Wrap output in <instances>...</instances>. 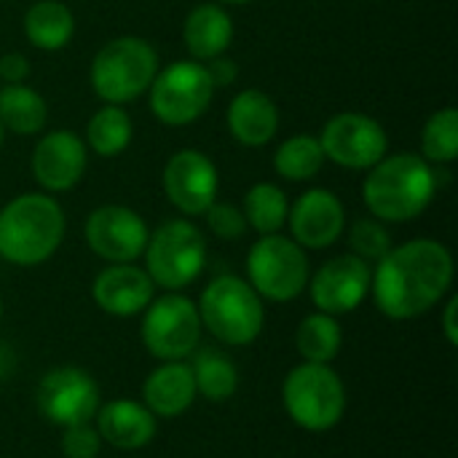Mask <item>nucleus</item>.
<instances>
[{
  "label": "nucleus",
  "instance_id": "9b49d317",
  "mask_svg": "<svg viewBox=\"0 0 458 458\" xmlns=\"http://www.w3.org/2000/svg\"><path fill=\"white\" fill-rule=\"evenodd\" d=\"M38 411L46 421L67 429L75 424H89L99 411V386L97 381L72 365L48 370L35 392Z\"/></svg>",
  "mask_w": 458,
  "mask_h": 458
},
{
  "label": "nucleus",
  "instance_id": "423d86ee",
  "mask_svg": "<svg viewBox=\"0 0 458 458\" xmlns=\"http://www.w3.org/2000/svg\"><path fill=\"white\" fill-rule=\"evenodd\" d=\"M287 416L306 432H327L346 413V389L330 365L303 362L293 368L282 384Z\"/></svg>",
  "mask_w": 458,
  "mask_h": 458
},
{
  "label": "nucleus",
  "instance_id": "39448f33",
  "mask_svg": "<svg viewBox=\"0 0 458 458\" xmlns=\"http://www.w3.org/2000/svg\"><path fill=\"white\" fill-rule=\"evenodd\" d=\"M201 325L228 346L252 344L266 325L263 298L239 276H217L207 284L199 303Z\"/></svg>",
  "mask_w": 458,
  "mask_h": 458
},
{
  "label": "nucleus",
  "instance_id": "c756f323",
  "mask_svg": "<svg viewBox=\"0 0 458 458\" xmlns=\"http://www.w3.org/2000/svg\"><path fill=\"white\" fill-rule=\"evenodd\" d=\"M424 158L435 164H451L458 158V113L456 107L437 110L421 131Z\"/></svg>",
  "mask_w": 458,
  "mask_h": 458
},
{
  "label": "nucleus",
  "instance_id": "412c9836",
  "mask_svg": "<svg viewBox=\"0 0 458 458\" xmlns=\"http://www.w3.org/2000/svg\"><path fill=\"white\" fill-rule=\"evenodd\" d=\"M228 129L236 142L247 148H263L279 129V110L268 94L244 89L228 105Z\"/></svg>",
  "mask_w": 458,
  "mask_h": 458
},
{
  "label": "nucleus",
  "instance_id": "e433bc0d",
  "mask_svg": "<svg viewBox=\"0 0 458 458\" xmlns=\"http://www.w3.org/2000/svg\"><path fill=\"white\" fill-rule=\"evenodd\" d=\"M223 3H231V5H242V3H252V0H223Z\"/></svg>",
  "mask_w": 458,
  "mask_h": 458
},
{
  "label": "nucleus",
  "instance_id": "4468645a",
  "mask_svg": "<svg viewBox=\"0 0 458 458\" xmlns=\"http://www.w3.org/2000/svg\"><path fill=\"white\" fill-rule=\"evenodd\" d=\"M373 268L357 255H338L327 260L309 282L311 301L322 314L341 317L362 306L370 295Z\"/></svg>",
  "mask_w": 458,
  "mask_h": 458
},
{
  "label": "nucleus",
  "instance_id": "f8f14e48",
  "mask_svg": "<svg viewBox=\"0 0 458 458\" xmlns=\"http://www.w3.org/2000/svg\"><path fill=\"white\" fill-rule=\"evenodd\" d=\"M319 145L325 158L338 166L370 169L386 156L389 137L376 118L362 113H341L325 123Z\"/></svg>",
  "mask_w": 458,
  "mask_h": 458
},
{
  "label": "nucleus",
  "instance_id": "2f4dec72",
  "mask_svg": "<svg viewBox=\"0 0 458 458\" xmlns=\"http://www.w3.org/2000/svg\"><path fill=\"white\" fill-rule=\"evenodd\" d=\"M207 225L209 231L217 236V239H225V242H236L244 236L247 231V220H244V212L233 204H220L215 201L207 212Z\"/></svg>",
  "mask_w": 458,
  "mask_h": 458
},
{
  "label": "nucleus",
  "instance_id": "7c9ffc66",
  "mask_svg": "<svg viewBox=\"0 0 458 458\" xmlns=\"http://www.w3.org/2000/svg\"><path fill=\"white\" fill-rule=\"evenodd\" d=\"M349 244H352V255L362 258L365 263L370 260H381L389 250H392V236L389 231L384 228L381 220L376 217H360L354 225H352V233H349Z\"/></svg>",
  "mask_w": 458,
  "mask_h": 458
},
{
  "label": "nucleus",
  "instance_id": "c85d7f7f",
  "mask_svg": "<svg viewBox=\"0 0 458 458\" xmlns=\"http://www.w3.org/2000/svg\"><path fill=\"white\" fill-rule=\"evenodd\" d=\"M325 166V153L317 137L309 134H295L287 142L279 145L276 156H274V169L279 172V177L290 180V182H306L311 177L319 174V169Z\"/></svg>",
  "mask_w": 458,
  "mask_h": 458
},
{
  "label": "nucleus",
  "instance_id": "2eb2a0df",
  "mask_svg": "<svg viewBox=\"0 0 458 458\" xmlns=\"http://www.w3.org/2000/svg\"><path fill=\"white\" fill-rule=\"evenodd\" d=\"M220 177L201 150H180L166 161L164 191L182 215H204L217 201Z\"/></svg>",
  "mask_w": 458,
  "mask_h": 458
},
{
  "label": "nucleus",
  "instance_id": "f704fd0d",
  "mask_svg": "<svg viewBox=\"0 0 458 458\" xmlns=\"http://www.w3.org/2000/svg\"><path fill=\"white\" fill-rule=\"evenodd\" d=\"M204 67H207V72H209L215 89H217V86H231V83L236 81V75H239L236 62L228 59V56H215V59H209V64H204Z\"/></svg>",
  "mask_w": 458,
  "mask_h": 458
},
{
  "label": "nucleus",
  "instance_id": "5701e85b",
  "mask_svg": "<svg viewBox=\"0 0 458 458\" xmlns=\"http://www.w3.org/2000/svg\"><path fill=\"white\" fill-rule=\"evenodd\" d=\"M75 32L72 11L59 0H38L24 13V35L40 51H59Z\"/></svg>",
  "mask_w": 458,
  "mask_h": 458
},
{
  "label": "nucleus",
  "instance_id": "ddd939ff",
  "mask_svg": "<svg viewBox=\"0 0 458 458\" xmlns=\"http://www.w3.org/2000/svg\"><path fill=\"white\" fill-rule=\"evenodd\" d=\"M83 236L89 250L102 260L134 263L145 252L150 231L134 209L121 204H105L89 215Z\"/></svg>",
  "mask_w": 458,
  "mask_h": 458
},
{
  "label": "nucleus",
  "instance_id": "4c0bfd02",
  "mask_svg": "<svg viewBox=\"0 0 458 458\" xmlns=\"http://www.w3.org/2000/svg\"><path fill=\"white\" fill-rule=\"evenodd\" d=\"M3 137H5V129H3V123H0V148H3Z\"/></svg>",
  "mask_w": 458,
  "mask_h": 458
},
{
  "label": "nucleus",
  "instance_id": "cd10ccee",
  "mask_svg": "<svg viewBox=\"0 0 458 458\" xmlns=\"http://www.w3.org/2000/svg\"><path fill=\"white\" fill-rule=\"evenodd\" d=\"M244 220L250 228H255L260 236L268 233H279L287 223L290 215V204H287V193L279 185L271 182H258L247 191L244 196Z\"/></svg>",
  "mask_w": 458,
  "mask_h": 458
},
{
  "label": "nucleus",
  "instance_id": "f3484780",
  "mask_svg": "<svg viewBox=\"0 0 458 458\" xmlns=\"http://www.w3.org/2000/svg\"><path fill=\"white\" fill-rule=\"evenodd\" d=\"M86 145L72 131H48L32 150V174L48 193H64L75 188L86 172Z\"/></svg>",
  "mask_w": 458,
  "mask_h": 458
},
{
  "label": "nucleus",
  "instance_id": "1a4fd4ad",
  "mask_svg": "<svg viewBox=\"0 0 458 458\" xmlns=\"http://www.w3.org/2000/svg\"><path fill=\"white\" fill-rule=\"evenodd\" d=\"M148 91L153 115L166 126H182L207 113L215 97V83L201 62L180 59L158 70Z\"/></svg>",
  "mask_w": 458,
  "mask_h": 458
},
{
  "label": "nucleus",
  "instance_id": "58836bf2",
  "mask_svg": "<svg viewBox=\"0 0 458 458\" xmlns=\"http://www.w3.org/2000/svg\"><path fill=\"white\" fill-rule=\"evenodd\" d=\"M0 317H3V301H0Z\"/></svg>",
  "mask_w": 458,
  "mask_h": 458
},
{
  "label": "nucleus",
  "instance_id": "4be33fe9",
  "mask_svg": "<svg viewBox=\"0 0 458 458\" xmlns=\"http://www.w3.org/2000/svg\"><path fill=\"white\" fill-rule=\"evenodd\" d=\"M182 38H185V48L191 51V56L196 62L215 59V56H223L225 48L231 46L233 21L223 11V5L204 3L188 13L185 27H182Z\"/></svg>",
  "mask_w": 458,
  "mask_h": 458
},
{
  "label": "nucleus",
  "instance_id": "aec40b11",
  "mask_svg": "<svg viewBox=\"0 0 458 458\" xmlns=\"http://www.w3.org/2000/svg\"><path fill=\"white\" fill-rule=\"evenodd\" d=\"M145 408L156 419H177L182 416L199 397L191 365L182 360H172L158 365L142 386Z\"/></svg>",
  "mask_w": 458,
  "mask_h": 458
},
{
  "label": "nucleus",
  "instance_id": "6ab92c4d",
  "mask_svg": "<svg viewBox=\"0 0 458 458\" xmlns=\"http://www.w3.org/2000/svg\"><path fill=\"white\" fill-rule=\"evenodd\" d=\"M156 416L134 400H113L97 411V432L102 443L118 451H140L156 437Z\"/></svg>",
  "mask_w": 458,
  "mask_h": 458
},
{
  "label": "nucleus",
  "instance_id": "f03ea898",
  "mask_svg": "<svg viewBox=\"0 0 458 458\" xmlns=\"http://www.w3.org/2000/svg\"><path fill=\"white\" fill-rule=\"evenodd\" d=\"M437 177L427 158L416 153L384 156L362 185L365 207L381 223H408L416 220L435 199Z\"/></svg>",
  "mask_w": 458,
  "mask_h": 458
},
{
  "label": "nucleus",
  "instance_id": "393cba45",
  "mask_svg": "<svg viewBox=\"0 0 458 458\" xmlns=\"http://www.w3.org/2000/svg\"><path fill=\"white\" fill-rule=\"evenodd\" d=\"M191 373L196 381V392L209 403H225L239 389V370L236 365L217 349H196Z\"/></svg>",
  "mask_w": 458,
  "mask_h": 458
},
{
  "label": "nucleus",
  "instance_id": "c9c22d12",
  "mask_svg": "<svg viewBox=\"0 0 458 458\" xmlns=\"http://www.w3.org/2000/svg\"><path fill=\"white\" fill-rule=\"evenodd\" d=\"M456 314H458V298L454 295L443 311V330H445V338L451 346H458V325H456Z\"/></svg>",
  "mask_w": 458,
  "mask_h": 458
},
{
  "label": "nucleus",
  "instance_id": "a211bd4d",
  "mask_svg": "<svg viewBox=\"0 0 458 458\" xmlns=\"http://www.w3.org/2000/svg\"><path fill=\"white\" fill-rule=\"evenodd\" d=\"M94 303L110 317H137L156 298V284L134 263H110L91 284Z\"/></svg>",
  "mask_w": 458,
  "mask_h": 458
},
{
  "label": "nucleus",
  "instance_id": "b1692460",
  "mask_svg": "<svg viewBox=\"0 0 458 458\" xmlns=\"http://www.w3.org/2000/svg\"><path fill=\"white\" fill-rule=\"evenodd\" d=\"M48 121V105L46 99L24 86V83H5L0 89V123L3 129L13 134H38L46 129Z\"/></svg>",
  "mask_w": 458,
  "mask_h": 458
},
{
  "label": "nucleus",
  "instance_id": "473e14b6",
  "mask_svg": "<svg viewBox=\"0 0 458 458\" xmlns=\"http://www.w3.org/2000/svg\"><path fill=\"white\" fill-rule=\"evenodd\" d=\"M102 451V437L91 424L67 427L62 435V454L64 458H97Z\"/></svg>",
  "mask_w": 458,
  "mask_h": 458
},
{
  "label": "nucleus",
  "instance_id": "0eeeda50",
  "mask_svg": "<svg viewBox=\"0 0 458 458\" xmlns=\"http://www.w3.org/2000/svg\"><path fill=\"white\" fill-rule=\"evenodd\" d=\"M148 276L156 287L169 293L182 290L199 279L207 263V242L188 220H169L158 225L145 244Z\"/></svg>",
  "mask_w": 458,
  "mask_h": 458
},
{
  "label": "nucleus",
  "instance_id": "72a5a7b5",
  "mask_svg": "<svg viewBox=\"0 0 458 458\" xmlns=\"http://www.w3.org/2000/svg\"><path fill=\"white\" fill-rule=\"evenodd\" d=\"M30 75V62L21 54H5L0 56V81L5 83H24V78Z\"/></svg>",
  "mask_w": 458,
  "mask_h": 458
},
{
  "label": "nucleus",
  "instance_id": "a878e982",
  "mask_svg": "<svg viewBox=\"0 0 458 458\" xmlns=\"http://www.w3.org/2000/svg\"><path fill=\"white\" fill-rule=\"evenodd\" d=\"M344 344V333L335 317L330 314H309L295 333V346L303 362H317V365H330Z\"/></svg>",
  "mask_w": 458,
  "mask_h": 458
},
{
  "label": "nucleus",
  "instance_id": "9d476101",
  "mask_svg": "<svg viewBox=\"0 0 458 458\" xmlns=\"http://www.w3.org/2000/svg\"><path fill=\"white\" fill-rule=\"evenodd\" d=\"M199 341L201 317L199 306L191 298L180 293H166L150 301L142 319V344L156 360H185L199 349Z\"/></svg>",
  "mask_w": 458,
  "mask_h": 458
},
{
  "label": "nucleus",
  "instance_id": "20e7f679",
  "mask_svg": "<svg viewBox=\"0 0 458 458\" xmlns=\"http://www.w3.org/2000/svg\"><path fill=\"white\" fill-rule=\"evenodd\" d=\"M158 72L156 48L137 35L105 43L91 62V89L107 105H123L145 94Z\"/></svg>",
  "mask_w": 458,
  "mask_h": 458
},
{
  "label": "nucleus",
  "instance_id": "6e6552de",
  "mask_svg": "<svg viewBox=\"0 0 458 458\" xmlns=\"http://www.w3.org/2000/svg\"><path fill=\"white\" fill-rule=\"evenodd\" d=\"M306 250L279 233L260 236L247 255V276L252 290L274 303L295 301L309 287Z\"/></svg>",
  "mask_w": 458,
  "mask_h": 458
},
{
  "label": "nucleus",
  "instance_id": "bb28decb",
  "mask_svg": "<svg viewBox=\"0 0 458 458\" xmlns=\"http://www.w3.org/2000/svg\"><path fill=\"white\" fill-rule=\"evenodd\" d=\"M131 131H134V126H131L129 113L121 105H105L89 118L86 140H89V148L97 156L113 158V156H121L129 148Z\"/></svg>",
  "mask_w": 458,
  "mask_h": 458
},
{
  "label": "nucleus",
  "instance_id": "7ed1b4c3",
  "mask_svg": "<svg viewBox=\"0 0 458 458\" xmlns=\"http://www.w3.org/2000/svg\"><path fill=\"white\" fill-rule=\"evenodd\" d=\"M64 239V212L46 193H21L0 209V258L13 266L46 263Z\"/></svg>",
  "mask_w": 458,
  "mask_h": 458
},
{
  "label": "nucleus",
  "instance_id": "dca6fc26",
  "mask_svg": "<svg viewBox=\"0 0 458 458\" xmlns=\"http://www.w3.org/2000/svg\"><path fill=\"white\" fill-rule=\"evenodd\" d=\"M293 242L303 250H325L335 244L346 228V212L333 191L311 188L306 191L287 215Z\"/></svg>",
  "mask_w": 458,
  "mask_h": 458
},
{
  "label": "nucleus",
  "instance_id": "f257e3e1",
  "mask_svg": "<svg viewBox=\"0 0 458 458\" xmlns=\"http://www.w3.org/2000/svg\"><path fill=\"white\" fill-rule=\"evenodd\" d=\"M454 284V258L435 239L392 247L373 271L370 290L384 317L405 322L435 309Z\"/></svg>",
  "mask_w": 458,
  "mask_h": 458
}]
</instances>
